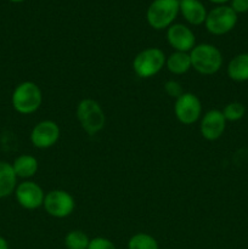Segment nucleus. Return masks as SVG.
I'll return each instance as SVG.
<instances>
[{
	"label": "nucleus",
	"instance_id": "obj_3",
	"mask_svg": "<svg viewBox=\"0 0 248 249\" xmlns=\"http://www.w3.org/2000/svg\"><path fill=\"white\" fill-rule=\"evenodd\" d=\"M75 114L82 129L89 135H95L105 128L106 116L99 102L94 99H83L78 104Z\"/></svg>",
	"mask_w": 248,
	"mask_h": 249
},
{
	"label": "nucleus",
	"instance_id": "obj_24",
	"mask_svg": "<svg viewBox=\"0 0 248 249\" xmlns=\"http://www.w3.org/2000/svg\"><path fill=\"white\" fill-rule=\"evenodd\" d=\"M0 249H10L9 242L2 236H0Z\"/></svg>",
	"mask_w": 248,
	"mask_h": 249
},
{
	"label": "nucleus",
	"instance_id": "obj_19",
	"mask_svg": "<svg viewBox=\"0 0 248 249\" xmlns=\"http://www.w3.org/2000/svg\"><path fill=\"white\" fill-rule=\"evenodd\" d=\"M90 238L82 230H72L66 235L65 246L67 249H88Z\"/></svg>",
	"mask_w": 248,
	"mask_h": 249
},
{
	"label": "nucleus",
	"instance_id": "obj_14",
	"mask_svg": "<svg viewBox=\"0 0 248 249\" xmlns=\"http://www.w3.org/2000/svg\"><path fill=\"white\" fill-rule=\"evenodd\" d=\"M229 78L233 82H248V53L233 56L226 68Z\"/></svg>",
	"mask_w": 248,
	"mask_h": 249
},
{
	"label": "nucleus",
	"instance_id": "obj_7",
	"mask_svg": "<svg viewBox=\"0 0 248 249\" xmlns=\"http://www.w3.org/2000/svg\"><path fill=\"white\" fill-rule=\"evenodd\" d=\"M43 207L50 216L63 219L73 213L75 201L72 195L65 190H53L45 195Z\"/></svg>",
	"mask_w": 248,
	"mask_h": 249
},
{
	"label": "nucleus",
	"instance_id": "obj_20",
	"mask_svg": "<svg viewBox=\"0 0 248 249\" xmlns=\"http://www.w3.org/2000/svg\"><path fill=\"white\" fill-rule=\"evenodd\" d=\"M223 114L226 122H237L245 117L246 107L241 102H230L223 108Z\"/></svg>",
	"mask_w": 248,
	"mask_h": 249
},
{
	"label": "nucleus",
	"instance_id": "obj_18",
	"mask_svg": "<svg viewBox=\"0 0 248 249\" xmlns=\"http://www.w3.org/2000/svg\"><path fill=\"white\" fill-rule=\"evenodd\" d=\"M128 249H159V245L153 236L139 232L129 238Z\"/></svg>",
	"mask_w": 248,
	"mask_h": 249
},
{
	"label": "nucleus",
	"instance_id": "obj_10",
	"mask_svg": "<svg viewBox=\"0 0 248 249\" xmlns=\"http://www.w3.org/2000/svg\"><path fill=\"white\" fill-rule=\"evenodd\" d=\"M15 197L16 201L22 208L34 211L44 204V194L43 189L34 181H23L17 185L15 190Z\"/></svg>",
	"mask_w": 248,
	"mask_h": 249
},
{
	"label": "nucleus",
	"instance_id": "obj_5",
	"mask_svg": "<svg viewBox=\"0 0 248 249\" xmlns=\"http://www.w3.org/2000/svg\"><path fill=\"white\" fill-rule=\"evenodd\" d=\"M165 57L159 48H147L140 51L133 61V70L140 78H151L165 66Z\"/></svg>",
	"mask_w": 248,
	"mask_h": 249
},
{
	"label": "nucleus",
	"instance_id": "obj_6",
	"mask_svg": "<svg viewBox=\"0 0 248 249\" xmlns=\"http://www.w3.org/2000/svg\"><path fill=\"white\" fill-rule=\"evenodd\" d=\"M237 19V14L230 6L219 5L207 12L204 24L207 31L213 36H224L235 28Z\"/></svg>",
	"mask_w": 248,
	"mask_h": 249
},
{
	"label": "nucleus",
	"instance_id": "obj_16",
	"mask_svg": "<svg viewBox=\"0 0 248 249\" xmlns=\"http://www.w3.org/2000/svg\"><path fill=\"white\" fill-rule=\"evenodd\" d=\"M12 168L17 178L29 179L38 172V160L32 155H21L14 160Z\"/></svg>",
	"mask_w": 248,
	"mask_h": 249
},
{
	"label": "nucleus",
	"instance_id": "obj_23",
	"mask_svg": "<svg viewBox=\"0 0 248 249\" xmlns=\"http://www.w3.org/2000/svg\"><path fill=\"white\" fill-rule=\"evenodd\" d=\"M231 9L236 14H246L248 12V0H231Z\"/></svg>",
	"mask_w": 248,
	"mask_h": 249
},
{
	"label": "nucleus",
	"instance_id": "obj_26",
	"mask_svg": "<svg viewBox=\"0 0 248 249\" xmlns=\"http://www.w3.org/2000/svg\"><path fill=\"white\" fill-rule=\"evenodd\" d=\"M10 1L11 2H22V1H24V0H10Z\"/></svg>",
	"mask_w": 248,
	"mask_h": 249
},
{
	"label": "nucleus",
	"instance_id": "obj_15",
	"mask_svg": "<svg viewBox=\"0 0 248 249\" xmlns=\"http://www.w3.org/2000/svg\"><path fill=\"white\" fill-rule=\"evenodd\" d=\"M17 187V177L12 164L5 160H0V198L9 197Z\"/></svg>",
	"mask_w": 248,
	"mask_h": 249
},
{
	"label": "nucleus",
	"instance_id": "obj_13",
	"mask_svg": "<svg viewBox=\"0 0 248 249\" xmlns=\"http://www.w3.org/2000/svg\"><path fill=\"white\" fill-rule=\"evenodd\" d=\"M180 12L182 17L192 26H199L204 23L207 17V10L199 0H179Z\"/></svg>",
	"mask_w": 248,
	"mask_h": 249
},
{
	"label": "nucleus",
	"instance_id": "obj_22",
	"mask_svg": "<svg viewBox=\"0 0 248 249\" xmlns=\"http://www.w3.org/2000/svg\"><path fill=\"white\" fill-rule=\"evenodd\" d=\"M88 249H117L114 243L106 237H95L90 240Z\"/></svg>",
	"mask_w": 248,
	"mask_h": 249
},
{
	"label": "nucleus",
	"instance_id": "obj_9",
	"mask_svg": "<svg viewBox=\"0 0 248 249\" xmlns=\"http://www.w3.org/2000/svg\"><path fill=\"white\" fill-rule=\"evenodd\" d=\"M61 135L60 126L53 121H41L31 131V142L34 147L50 148L58 141Z\"/></svg>",
	"mask_w": 248,
	"mask_h": 249
},
{
	"label": "nucleus",
	"instance_id": "obj_25",
	"mask_svg": "<svg viewBox=\"0 0 248 249\" xmlns=\"http://www.w3.org/2000/svg\"><path fill=\"white\" fill-rule=\"evenodd\" d=\"M209 1L214 2V4H219V5H224L226 4L228 1H230V0H209Z\"/></svg>",
	"mask_w": 248,
	"mask_h": 249
},
{
	"label": "nucleus",
	"instance_id": "obj_12",
	"mask_svg": "<svg viewBox=\"0 0 248 249\" xmlns=\"http://www.w3.org/2000/svg\"><path fill=\"white\" fill-rule=\"evenodd\" d=\"M226 128V119L219 109H211L201 119V134L206 140L215 141L221 138Z\"/></svg>",
	"mask_w": 248,
	"mask_h": 249
},
{
	"label": "nucleus",
	"instance_id": "obj_2",
	"mask_svg": "<svg viewBox=\"0 0 248 249\" xmlns=\"http://www.w3.org/2000/svg\"><path fill=\"white\" fill-rule=\"evenodd\" d=\"M12 107L21 114H32L43 102V92L34 82H23L15 88L11 96Z\"/></svg>",
	"mask_w": 248,
	"mask_h": 249
},
{
	"label": "nucleus",
	"instance_id": "obj_11",
	"mask_svg": "<svg viewBox=\"0 0 248 249\" xmlns=\"http://www.w3.org/2000/svg\"><path fill=\"white\" fill-rule=\"evenodd\" d=\"M167 40L175 51L180 53H189L196 46L194 32L181 23H174L168 27Z\"/></svg>",
	"mask_w": 248,
	"mask_h": 249
},
{
	"label": "nucleus",
	"instance_id": "obj_8",
	"mask_svg": "<svg viewBox=\"0 0 248 249\" xmlns=\"http://www.w3.org/2000/svg\"><path fill=\"white\" fill-rule=\"evenodd\" d=\"M174 113L177 121L185 125L196 123L202 114L201 100L192 92H184L175 100Z\"/></svg>",
	"mask_w": 248,
	"mask_h": 249
},
{
	"label": "nucleus",
	"instance_id": "obj_1",
	"mask_svg": "<svg viewBox=\"0 0 248 249\" xmlns=\"http://www.w3.org/2000/svg\"><path fill=\"white\" fill-rule=\"evenodd\" d=\"M191 65L195 71L203 75H212L219 72L223 66V55L212 44H198L190 51Z\"/></svg>",
	"mask_w": 248,
	"mask_h": 249
},
{
	"label": "nucleus",
	"instance_id": "obj_21",
	"mask_svg": "<svg viewBox=\"0 0 248 249\" xmlns=\"http://www.w3.org/2000/svg\"><path fill=\"white\" fill-rule=\"evenodd\" d=\"M164 91L168 96L174 97L175 100L184 94V90H182L181 84H180L179 82H177V80H173V79L167 80V82H165Z\"/></svg>",
	"mask_w": 248,
	"mask_h": 249
},
{
	"label": "nucleus",
	"instance_id": "obj_4",
	"mask_svg": "<svg viewBox=\"0 0 248 249\" xmlns=\"http://www.w3.org/2000/svg\"><path fill=\"white\" fill-rule=\"evenodd\" d=\"M179 12V0H153L146 12V19L153 29L160 31L172 26Z\"/></svg>",
	"mask_w": 248,
	"mask_h": 249
},
{
	"label": "nucleus",
	"instance_id": "obj_17",
	"mask_svg": "<svg viewBox=\"0 0 248 249\" xmlns=\"http://www.w3.org/2000/svg\"><path fill=\"white\" fill-rule=\"evenodd\" d=\"M165 67L173 74H185L192 67L190 53H180V51H175V53H170L167 60H165Z\"/></svg>",
	"mask_w": 248,
	"mask_h": 249
}]
</instances>
